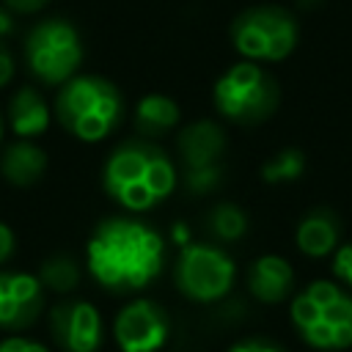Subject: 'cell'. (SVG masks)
<instances>
[{"label": "cell", "instance_id": "1", "mask_svg": "<svg viewBox=\"0 0 352 352\" xmlns=\"http://www.w3.org/2000/svg\"><path fill=\"white\" fill-rule=\"evenodd\" d=\"M165 258L162 236L129 217H110L99 223L88 242L91 275L113 292H135L148 286Z\"/></svg>", "mask_w": 352, "mask_h": 352}, {"label": "cell", "instance_id": "2", "mask_svg": "<svg viewBox=\"0 0 352 352\" xmlns=\"http://www.w3.org/2000/svg\"><path fill=\"white\" fill-rule=\"evenodd\" d=\"M104 192L124 209L143 212L173 192L176 170L162 148L143 140L116 146L102 170Z\"/></svg>", "mask_w": 352, "mask_h": 352}, {"label": "cell", "instance_id": "3", "mask_svg": "<svg viewBox=\"0 0 352 352\" xmlns=\"http://www.w3.org/2000/svg\"><path fill=\"white\" fill-rule=\"evenodd\" d=\"M55 116L74 138L88 143L102 140L124 118V96L104 77L77 74L63 82L55 99Z\"/></svg>", "mask_w": 352, "mask_h": 352}, {"label": "cell", "instance_id": "4", "mask_svg": "<svg viewBox=\"0 0 352 352\" xmlns=\"http://www.w3.org/2000/svg\"><path fill=\"white\" fill-rule=\"evenodd\" d=\"M292 322L314 349L352 346V294L333 280H314L292 300Z\"/></svg>", "mask_w": 352, "mask_h": 352}, {"label": "cell", "instance_id": "5", "mask_svg": "<svg viewBox=\"0 0 352 352\" xmlns=\"http://www.w3.org/2000/svg\"><path fill=\"white\" fill-rule=\"evenodd\" d=\"M278 82L256 63L239 60L214 82V104L220 116L236 124H258L278 107Z\"/></svg>", "mask_w": 352, "mask_h": 352}, {"label": "cell", "instance_id": "6", "mask_svg": "<svg viewBox=\"0 0 352 352\" xmlns=\"http://www.w3.org/2000/svg\"><path fill=\"white\" fill-rule=\"evenodd\" d=\"M231 41L248 60H283L297 44V19L280 6H253L231 22Z\"/></svg>", "mask_w": 352, "mask_h": 352}, {"label": "cell", "instance_id": "7", "mask_svg": "<svg viewBox=\"0 0 352 352\" xmlns=\"http://www.w3.org/2000/svg\"><path fill=\"white\" fill-rule=\"evenodd\" d=\"M25 60L28 69L47 85L66 82L74 77L82 60V41L74 25L63 19L38 22L25 38Z\"/></svg>", "mask_w": 352, "mask_h": 352}, {"label": "cell", "instance_id": "8", "mask_svg": "<svg viewBox=\"0 0 352 352\" xmlns=\"http://www.w3.org/2000/svg\"><path fill=\"white\" fill-rule=\"evenodd\" d=\"M234 275H236L234 261L220 248L201 242L184 245L173 270L176 289L195 302H214L226 297L228 289L234 286Z\"/></svg>", "mask_w": 352, "mask_h": 352}, {"label": "cell", "instance_id": "9", "mask_svg": "<svg viewBox=\"0 0 352 352\" xmlns=\"http://www.w3.org/2000/svg\"><path fill=\"white\" fill-rule=\"evenodd\" d=\"M113 336L121 352H157L170 336V322L157 302L132 300L116 316Z\"/></svg>", "mask_w": 352, "mask_h": 352}, {"label": "cell", "instance_id": "10", "mask_svg": "<svg viewBox=\"0 0 352 352\" xmlns=\"http://www.w3.org/2000/svg\"><path fill=\"white\" fill-rule=\"evenodd\" d=\"M50 330L66 352H96L102 344V316L85 300H60L50 314Z\"/></svg>", "mask_w": 352, "mask_h": 352}, {"label": "cell", "instance_id": "11", "mask_svg": "<svg viewBox=\"0 0 352 352\" xmlns=\"http://www.w3.org/2000/svg\"><path fill=\"white\" fill-rule=\"evenodd\" d=\"M44 308L41 280L28 272H0V327L22 330Z\"/></svg>", "mask_w": 352, "mask_h": 352}, {"label": "cell", "instance_id": "12", "mask_svg": "<svg viewBox=\"0 0 352 352\" xmlns=\"http://www.w3.org/2000/svg\"><path fill=\"white\" fill-rule=\"evenodd\" d=\"M226 132L214 121H192L179 132V154L184 162V173L192 170H214L223 168Z\"/></svg>", "mask_w": 352, "mask_h": 352}, {"label": "cell", "instance_id": "13", "mask_svg": "<svg viewBox=\"0 0 352 352\" xmlns=\"http://www.w3.org/2000/svg\"><path fill=\"white\" fill-rule=\"evenodd\" d=\"M338 234H341L338 214L327 206H316V209H311L300 217L294 239H297V248L305 256L322 258V256H327L338 248Z\"/></svg>", "mask_w": 352, "mask_h": 352}, {"label": "cell", "instance_id": "14", "mask_svg": "<svg viewBox=\"0 0 352 352\" xmlns=\"http://www.w3.org/2000/svg\"><path fill=\"white\" fill-rule=\"evenodd\" d=\"M294 270L280 256H261L248 270V289L261 302H280L292 294Z\"/></svg>", "mask_w": 352, "mask_h": 352}, {"label": "cell", "instance_id": "15", "mask_svg": "<svg viewBox=\"0 0 352 352\" xmlns=\"http://www.w3.org/2000/svg\"><path fill=\"white\" fill-rule=\"evenodd\" d=\"M47 170V154L28 138L11 143L0 154V173L14 187H33Z\"/></svg>", "mask_w": 352, "mask_h": 352}, {"label": "cell", "instance_id": "16", "mask_svg": "<svg viewBox=\"0 0 352 352\" xmlns=\"http://www.w3.org/2000/svg\"><path fill=\"white\" fill-rule=\"evenodd\" d=\"M11 129L19 138H38L50 126V110L36 88H19L8 104Z\"/></svg>", "mask_w": 352, "mask_h": 352}, {"label": "cell", "instance_id": "17", "mask_svg": "<svg viewBox=\"0 0 352 352\" xmlns=\"http://www.w3.org/2000/svg\"><path fill=\"white\" fill-rule=\"evenodd\" d=\"M179 121V107L165 94H148L135 107V124L143 135H162Z\"/></svg>", "mask_w": 352, "mask_h": 352}, {"label": "cell", "instance_id": "18", "mask_svg": "<svg viewBox=\"0 0 352 352\" xmlns=\"http://www.w3.org/2000/svg\"><path fill=\"white\" fill-rule=\"evenodd\" d=\"M38 280L41 286H50L52 292H69L77 286L80 280V267L74 264L72 256L66 253H52L41 261V270H38Z\"/></svg>", "mask_w": 352, "mask_h": 352}, {"label": "cell", "instance_id": "19", "mask_svg": "<svg viewBox=\"0 0 352 352\" xmlns=\"http://www.w3.org/2000/svg\"><path fill=\"white\" fill-rule=\"evenodd\" d=\"M206 228L212 231V236H217L223 242H234V239L245 236L248 217L236 204H217L206 217Z\"/></svg>", "mask_w": 352, "mask_h": 352}, {"label": "cell", "instance_id": "20", "mask_svg": "<svg viewBox=\"0 0 352 352\" xmlns=\"http://www.w3.org/2000/svg\"><path fill=\"white\" fill-rule=\"evenodd\" d=\"M302 170H305L302 151L300 148H280L275 157H270L261 165V179L270 184H280V182H294Z\"/></svg>", "mask_w": 352, "mask_h": 352}, {"label": "cell", "instance_id": "21", "mask_svg": "<svg viewBox=\"0 0 352 352\" xmlns=\"http://www.w3.org/2000/svg\"><path fill=\"white\" fill-rule=\"evenodd\" d=\"M333 272L341 283H346L352 289V242L333 250Z\"/></svg>", "mask_w": 352, "mask_h": 352}, {"label": "cell", "instance_id": "22", "mask_svg": "<svg viewBox=\"0 0 352 352\" xmlns=\"http://www.w3.org/2000/svg\"><path fill=\"white\" fill-rule=\"evenodd\" d=\"M228 352H283V349L267 338H248V341H239L236 346H231Z\"/></svg>", "mask_w": 352, "mask_h": 352}, {"label": "cell", "instance_id": "23", "mask_svg": "<svg viewBox=\"0 0 352 352\" xmlns=\"http://www.w3.org/2000/svg\"><path fill=\"white\" fill-rule=\"evenodd\" d=\"M0 352H47V349L41 344H36V341L8 338V341H0Z\"/></svg>", "mask_w": 352, "mask_h": 352}, {"label": "cell", "instance_id": "24", "mask_svg": "<svg viewBox=\"0 0 352 352\" xmlns=\"http://www.w3.org/2000/svg\"><path fill=\"white\" fill-rule=\"evenodd\" d=\"M14 77V58L8 52V47L0 41V88Z\"/></svg>", "mask_w": 352, "mask_h": 352}, {"label": "cell", "instance_id": "25", "mask_svg": "<svg viewBox=\"0 0 352 352\" xmlns=\"http://www.w3.org/2000/svg\"><path fill=\"white\" fill-rule=\"evenodd\" d=\"M11 253H14V231L6 223H0V264L11 258Z\"/></svg>", "mask_w": 352, "mask_h": 352}, {"label": "cell", "instance_id": "26", "mask_svg": "<svg viewBox=\"0 0 352 352\" xmlns=\"http://www.w3.org/2000/svg\"><path fill=\"white\" fill-rule=\"evenodd\" d=\"M44 3H47V0H3L6 8L19 11V14H33V11H38Z\"/></svg>", "mask_w": 352, "mask_h": 352}, {"label": "cell", "instance_id": "27", "mask_svg": "<svg viewBox=\"0 0 352 352\" xmlns=\"http://www.w3.org/2000/svg\"><path fill=\"white\" fill-rule=\"evenodd\" d=\"M11 28H14V22H11V16H8V11H6V8H0V36H6V33H11Z\"/></svg>", "mask_w": 352, "mask_h": 352}, {"label": "cell", "instance_id": "28", "mask_svg": "<svg viewBox=\"0 0 352 352\" xmlns=\"http://www.w3.org/2000/svg\"><path fill=\"white\" fill-rule=\"evenodd\" d=\"M297 3H300L302 8H314V6H319L322 0H297Z\"/></svg>", "mask_w": 352, "mask_h": 352}, {"label": "cell", "instance_id": "29", "mask_svg": "<svg viewBox=\"0 0 352 352\" xmlns=\"http://www.w3.org/2000/svg\"><path fill=\"white\" fill-rule=\"evenodd\" d=\"M0 138H3V124H0Z\"/></svg>", "mask_w": 352, "mask_h": 352}]
</instances>
